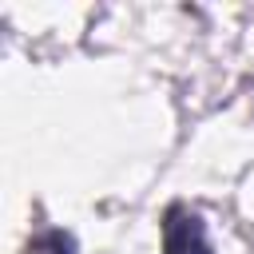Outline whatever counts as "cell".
<instances>
[{
	"instance_id": "2",
	"label": "cell",
	"mask_w": 254,
	"mask_h": 254,
	"mask_svg": "<svg viewBox=\"0 0 254 254\" xmlns=\"http://www.w3.org/2000/svg\"><path fill=\"white\" fill-rule=\"evenodd\" d=\"M24 254H75V238L52 226V230L32 234V238H28V246H24Z\"/></svg>"
},
{
	"instance_id": "1",
	"label": "cell",
	"mask_w": 254,
	"mask_h": 254,
	"mask_svg": "<svg viewBox=\"0 0 254 254\" xmlns=\"http://www.w3.org/2000/svg\"><path fill=\"white\" fill-rule=\"evenodd\" d=\"M163 254H210V238H206L202 214H194L190 206L175 202L163 214Z\"/></svg>"
}]
</instances>
